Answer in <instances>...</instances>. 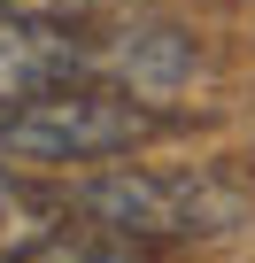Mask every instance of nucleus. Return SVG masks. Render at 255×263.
Returning a JSON list of instances; mask_svg holds the SVG:
<instances>
[{"mask_svg":"<svg viewBox=\"0 0 255 263\" xmlns=\"http://www.w3.org/2000/svg\"><path fill=\"white\" fill-rule=\"evenodd\" d=\"M0 263H132L124 255V240H108V232H54V240H39V248H24V255H0Z\"/></svg>","mask_w":255,"mask_h":263,"instance_id":"6","label":"nucleus"},{"mask_svg":"<svg viewBox=\"0 0 255 263\" xmlns=\"http://www.w3.org/2000/svg\"><path fill=\"white\" fill-rule=\"evenodd\" d=\"M163 132V116L116 85H54L39 101H16L0 108V163H39V171H62V163H108V155H132Z\"/></svg>","mask_w":255,"mask_h":263,"instance_id":"2","label":"nucleus"},{"mask_svg":"<svg viewBox=\"0 0 255 263\" xmlns=\"http://www.w3.org/2000/svg\"><path fill=\"white\" fill-rule=\"evenodd\" d=\"M93 232L124 248H186V240H224L247 224V201L217 171H101L62 194Z\"/></svg>","mask_w":255,"mask_h":263,"instance_id":"1","label":"nucleus"},{"mask_svg":"<svg viewBox=\"0 0 255 263\" xmlns=\"http://www.w3.org/2000/svg\"><path fill=\"white\" fill-rule=\"evenodd\" d=\"M54 217H70L62 194H47V186H31V178H16L8 163H0V255H24V248L54 240L62 232Z\"/></svg>","mask_w":255,"mask_h":263,"instance_id":"5","label":"nucleus"},{"mask_svg":"<svg viewBox=\"0 0 255 263\" xmlns=\"http://www.w3.org/2000/svg\"><path fill=\"white\" fill-rule=\"evenodd\" d=\"M108 0H0L8 24H101Z\"/></svg>","mask_w":255,"mask_h":263,"instance_id":"7","label":"nucleus"},{"mask_svg":"<svg viewBox=\"0 0 255 263\" xmlns=\"http://www.w3.org/2000/svg\"><path fill=\"white\" fill-rule=\"evenodd\" d=\"M77 78H85V24H8L0 16V108L39 101Z\"/></svg>","mask_w":255,"mask_h":263,"instance_id":"4","label":"nucleus"},{"mask_svg":"<svg viewBox=\"0 0 255 263\" xmlns=\"http://www.w3.org/2000/svg\"><path fill=\"white\" fill-rule=\"evenodd\" d=\"M85 78L132 93V101H170L201 78V47H193V31L155 24V16L85 24Z\"/></svg>","mask_w":255,"mask_h":263,"instance_id":"3","label":"nucleus"}]
</instances>
